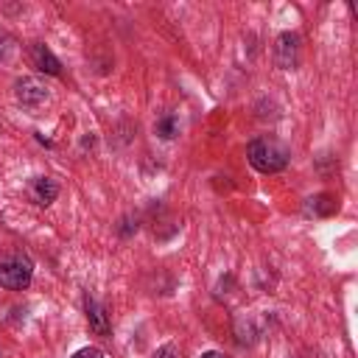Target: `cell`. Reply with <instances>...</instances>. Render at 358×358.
<instances>
[{
  "mask_svg": "<svg viewBox=\"0 0 358 358\" xmlns=\"http://www.w3.org/2000/svg\"><path fill=\"white\" fill-rule=\"evenodd\" d=\"M246 157H249V165L260 173H280L288 159H291V151L282 140L271 137V134H263V137H255L249 145H246Z\"/></svg>",
  "mask_w": 358,
  "mask_h": 358,
  "instance_id": "obj_1",
  "label": "cell"
},
{
  "mask_svg": "<svg viewBox=\"0 0 358 358\" xmlns=\"http://www.w3.org/2000/svg\"><path fill=\"white\" fill-rule=\"evenodd\" d=\"M31 277H34V263L28 255L11 252L0 257V285H6L8 291H25L31 285Z\"/></svg>",
  "mask_w": 358,
  "mask_h": 358,
  "instance_id": "obj_2",
  "label": "cell"
},
{
  "mask_svg": "<svg viewBox=\"0 0 358 358\" xmlns=\"http://www.w3.org/2000/svg\"><path fill=\"white\" fill-rule=\"evenodd\" d=\"M274 59L282 70L296 67V62H299V36L296 34H282L274 45Z\"/></svg>",
  "mask_w": 358,
  "mask_h": 358,
  "instance_id": "obj_3",
  "label": "cell"
},
{
  "mask_svg": "<svg viewBox=\"0 0 358 358\" xmlns=\"http://www.w3.org/2000/svg\"><path fill=\"white\" fill-rule=\"evenodd\" d=\"M17 101L22 103V106H42L45 101H48V90H45V84H39L36 78H20L17 81Z\"/></svg>",
  "mask_w": 358,
  "mask_h": 358,
  "instance_id": "obj_4",
  "label": "cell"
},
{
  "mask_svg": "<svg viewBox=\"0 0 358 358\" xmlns=\"http://www.w3.org/2000/svg\"><path fill=\"white\" fill-rule=\"evenodd\" d=\"M31 64H34L39 73H48V76H59V73H62L59 59H56V56L50 53V48L42 45V42H34V45H31Z\"/></svg>",
  "mask_w": 358,
  "mask_h": 358,
  "instance_id": "obj_5",
  "label": "cell"
},
{
  "mask_svg": "<svg viewBox=\"0 0 358 358\" xmlns=\"http://www.w3.org/2000/svg\"><path fill=\"white\" fill-rule=\"evenodd\" d=\"M84 310H87V322H90V327H92L98 336H106V333H109V316H106L103 305H101L98 299L87 296V299H84Z\"/></svg>",
  "mask_w": 358,
  "mask_h": 358,
  "instance_id": "obj_6",
  "label": "cell"
},
{
  "mask_svg": "<svg viewBox=\"0 0 358 358\" xmlns=\"http://www.w3.org/2000/svg\"><path fill=\"white\" fill-rule=\"evenodd\" d=\"M31 196H34V201H36V204L48 207V204L59 196V185H56L50 176H36V179L31 182Z\"/></svg>",
  "mask_w": 358,
  "mask_h": 358,
  "instance_id": "obj_7",
  "label": "cell"
},
{
  "mask_svg": "<svg viewBox=\"0 0 358 358\" xmlns=\"http://www.w3.org/2000/svg\"><path fill=\"white\" fill-rule=\"evenodd\" d=\"M154 131H157L162 140L176 137V134H179V120H176V115H165V117H159L157 126H154Z\"/></svg>",
  "mask_w": 358,
  "mask_h": 358,
  "instance_id": "obj_8",
  "label": "cell"
},
{
  "mask_svg": "<svg viewBox=\"0 0 358 358\" xmlns=\"http://www.w3.org/2000/svg\"><path fill=\"white\" fill-rule=\"evenodd\" d=\"M310 201H313L310 210L319 213V215H327V213L336 210V201H330V196H316V199H310Z\"/></svg>",
  "mask_w": 358,
  "mask_h": 358,
  "instance_id": "obj_9",
  "label": "cell"
},
{
  "mask_svg": "<svg viewBox=\"0 0 358 358\" xmlns=\"http://www.w3.org/2000/svg\"><path fill=\"white\" fill-rule=\"evenodd\" d=\"M154 358H179V350H176V344H165V347L157 350Z\"/></svg>",
  "mask_w": 358,
  "mask_h": 358,
  "instance_id": "obj_10",
  "label": "cell"
},
{
  "mask_svg": "<svg viewBox=\"0 0 358 358\" xmlns=\"http://www.w3.org/2000/svg\"><path fill=\"white\" fill-rule=\"evenodd\" d=\"M73 358H103V352H101L98 347H84V350H78Z\"/></svg>",
  "mask_w": 358,
  "mask_h": 358,
  "instance_id": "obj_11",
  "label": "cell"
},
{
  "mask_svg": "<svg viewBox=\"0 0 358 358\" xmlns=\"http://www.w3.org/2000/svg\"><path fill=\"white\" fill-rule=\"evenodd\" d=\"M201 358H224V355H221V352H215V350H210V352H204Z\"/></svg>",
  "mask_w": 358,
  "mask_h": 358,
  "instance_id": "obj_12",
  "label": "cell"
}]
</instances>
